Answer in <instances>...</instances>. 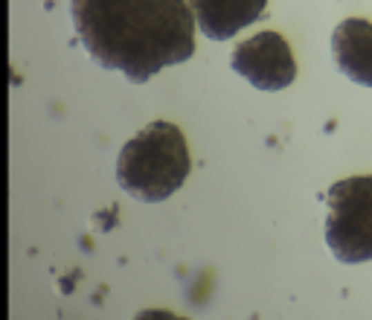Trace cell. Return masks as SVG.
<instances>
[{"instance_id":"obj_1","label":"cell","mask_w":372,"mask_h":320,"mask_svg":"<svg viewBox=\"0 0 372 320\" xmlns=\"http://www.w3.org/2000/svg\"><path fill=\"white\" fill-rule=\"evenodd\" d=\"M70 12L85 50L131 85L195 53V18L186 0H73Z\"/></svg>"},{"instance_id":"obj_2","label":"cell","mask_w":372,"mask_h":320,"mask_svg":"<svg viewBox=\"0 0 372 320\" xmlns=\"http://www.w3.org/2000/svg\"><path fill=\"white\" fill-rule=\"evenodd\" d=\"M189 146L175 122L157 120L137 131L117 158V180L131 198L157 204L186 184Z\"/></svg>"},{"instance_id":"obj_3","label":"cell","mask_w":372,"mask_h":320,"mask_svg":"<svg viewBox=\"0 0 372 320\" xmlns=\"http://www.w3.org/2000/svg\"><path fill=\"white\" fill-rule=\"evenodd\" d=\"M326 245L343 265L372 259V175L332 184L326 196Z\"/></svg>"},{"instance_id":"obj_4","label":"cell","mask_w":372,"mask_h":320,"mask_svg":"<svg viewBox=\"0 0 372 320\" xmlns=\"http://www.w3.org/2000/svg\"><path fill=\"white\" fill-rule=\"evenodd\" d=\"M230 67L256 91H282L297 79V62L280 32H256L230 55Z\"/></svg>"},{"instance_id":"obj_5","label":"cell","mask_w":372,"mask_h":320,"mask_svg":"<svg viewBox=\"0 0 372 320\" xmlns=\"http://www.w3.org/2000/svg\"><path fill=\"white\" fill-rule=\"evenodd\" d=\"M201 35L213 41H227L244 26L262 18L268 0H186Z\"/></svg>"},{"instance_id":"obj_6","label":"cell","mask_w":372,"mask_h":320,"mask_svg":"<svg viewBox=\"0 0 372 320\" xmlns=\"http://www.w3.org/2000/svg\"><path fill=\"white\" fill-rule=\"evenodd\" d=\"M332 55L337 70L355 85L372 88V23L349 18L332 32Z\"/></svg>"},{"instance_id":"obj_7","label":"cell","mask_w":372,"mask_h":320,"mask_svg":"<svg viewBox=\"0 0 372 320\" xmlns=\"http://www.w3.org/2000/svg\"><path fill=\"white\" fill-rule=\"evenodd\" d=\"M134 320H184V317H177L166 309H143V312H137Z\"/></svg>"}]
</instances>
